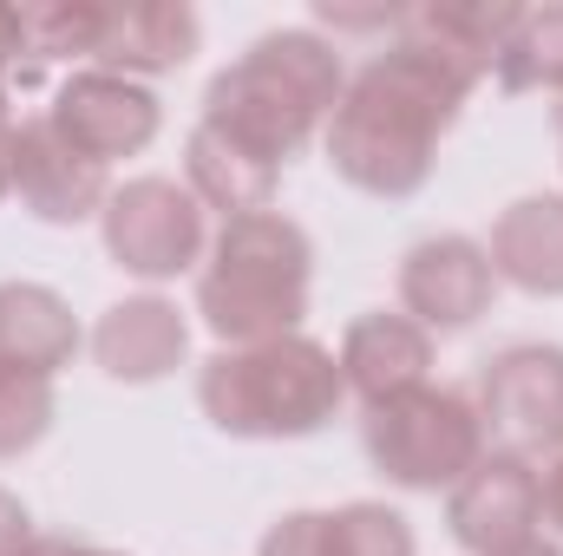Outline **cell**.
<instances>
[{
  "label": "cell",
  "mask_w": 563,
  "mask_h": 556,
  "mask_svg": "<svg viewBox=\"0 0 563 556\" xmlns=\"http://www.w3.org/2000/svg\"><path fill=\"white\" fill-rule=\"evenodd\" d=\"M472 86H478L472 66H459L452 53L400 33L354 79L347 105L334 112V132H328L334 170L361 190H380V197L420 190L426 170H432V144L459 119V99Z\"/></svg>",
  "instance_id": "1"
},
{
  "label": "cell",
  "mask_w": 563,
  "mask_h": 556,
  "mask_svg": "<svg viewBox=\"0 0 563 556\" xmlns=\"http://www.w3.org/2000/svg\"><path fill=\"white\" fill-rule=\"evenodd\" d=\"M341 92V59L314 33H263L217 86L203 125L230 138L243 157L276 170L295 144L314 132V119Z\"/></svg>",
  "instance_id": "2"
},
{
  "label": "cell",
  "mask_w": 563,
  "mask_h": 556,
  "mask_svg": "<svg viewBox=\"0 0 563 556\" xmlns=\"http://www.w3.org/2000/svg\"><path fill=\"white\" fill-rule=\"evenodd\" d=\"M301 294H308V243H301V230L276 210L236 216L223 230V243H217L210 276H203L210 327L236 334V341H269L288 321H301Z\"/></svg>",
  "instance_id": "3"
},
{
  "label": "cell",
  "mask_w": 563,
  "mask_h": 556,
  "mask_svg": "<svg viewBox=\"0 0 563 556\" xmlns=\"http://www.w3.org/2000/svg\"><path fill=\"white\" fill-rule=\"evenodd\" d=\"M334 400L341 374L308 341H256L203 374V407L223 432H308L334 413Z\"/></svg>",
  "instance_id": "4"
},
{
  "label": "cell",
  "mask_w": 563,
  "mask_h": 556,
  "mask_svg": "<svg viewBox=\"0 0 563 556\" xmlns=\"http://www.w3.org/2000/svg\"><path fill=\"white\" fill-rule=\"evenodd\" d=\"M478 413L445 387H400L374 400L367 413V452L400 485H452L478 471Z\"/></svg>",
  "instance_id": "5"
},
{
  "label": "cell",
  "mask_w": 563,
  "mask_h": 556,
  "mask_svg": "<svg viewBox=\"0 0 563 556\" xmlns=\"http://www.w3.org/2000/svg\"><path fill=\"white\" fill-rule=\"evenodd\" d=\"M106 243H112V256H119L125 269H139V276H177V269L197 256V243H203V216H197L190 190H177V184H164V177H144V184H132V190L112 197V210H106Z\"/></svg>",
  "instance_id": "6"
},
{
  "label": "cell",
  "mask_w": 563,
  "mask_h": 556,
  "mask_svg": "<svg viewBox=\"0 0 563 556\" xmlns=\"http://www.w3.org/2000/svg\"><path fill=\"white\" fill-rule=\"evenodd\" d=\"M53 132L73 144L79 157L106 164V157H125V151L151 144L157 99L144 86H132L125 73H79L59 92V105H53Z\"/></svg>",
  "instance_id": "7"
},
{
  "label": "cell",
  "mask_w": 563,
  "mask_h": 556,
  "mask_svg": "<svg viewBox=\"0 0 563 556\" xmlns=\"http://www.w3.org/2000/svg\"><path fill=\"white\" fill-rule=\"evenodd\" d=\"M485 419L518 445L563 438V354L558 347H511L485 374Z\"/></svg>",
  "instance_id": "8"
},
{
  "label": "cell",
  "mask_w": 563,
  "mask_h": 556,
  "mask_svg": "<svg viewBox=\"0 0 563 556\" xmlns=\"http://www.w3.org/2000/svg\"><path fill=\"white\" fill-rule=\"evenodd\" d=\"M13 190L53 223H79L106 197V164L79 157L53 132V119H33V125H20V144H13Z\"/></svg>",
  "instance_id": "9"
},
{
  "label": "cell",
  "mask_w": 563,
  "mask_h": 556,
  "mask_svg": "<svg viewBox=\"0 0 563 556\" xmlns=\"http://www.w3.org/2000/svg\"><path fill=\"white\" fill-rule=\"evenodd\" d=\"M400 294H407V308H420V321H432V327H465L492 301V263L465 236H439V243H420L407 256Z\"/></svg>",
  "instance_id": "10"
},
{
  "label": "cell",
  "mask_w": 563,
  "mask_h": 556,
  "mask_svg": "<svg viewBox=\"0 0 563 556\" xmlns=\"http://www.w3.org/2000/svg\"><path fill=\"white\" fill-rule=\"evenodd\" d=\"M531 518H538V478L518 465V458H492L478 465L459 498H452V524L472 551H511L531 537Z\"/></svg>",
  "instance_id": "11"
},
{
  "label": "cell",
  "mask_w": 563,
  "mask_h": 556,
  "mask_svg": "<svg viewBox=\"0 0 563 556\" xmlns=\"http://www.w3.org/2000/svg\"><path fill=\"white\" fill-rule=\"evenodd\" d=\"M197 53V13L190 7H170V0H132V7H106V33H99V53L106 73H164V66H184Z\"/></svg>",
  "instance_id": "12"
},
{
  "label": "cell",
  "mask_w": 563,
  "mask_h": 556,
  "mask_svg": "<svg viewBox=\"0 0 563 556\" xmlns=\"http://www.w3.org/2000/svg\"><path fill=\"white\" fill-rule=\"evenodd\" d=\"M73 314L46 288H0V380H53L73 354Z\"/></svg>",
  "instance_id": "13"
},
{
  "label": "cell",
  "mask_w": 563,
  "mask_h": 556,
  "mask_svg": "<svg viewBox=\"0 0 563 556\" xmlns=\"http://www.w3.org/2000/svg\"><path fill=\"white\" fill-rule=\"evenodd\" d=\"M263 556H413V537L394 511L354 504L341 518H288Z\"/></svg>",
  "instance_id": "14"
},
{
  "label": "cell",
  "mask_w": 563,
  "mask_h": 556,
  "mask_svg": "<svg viewBox=\"0 0 563 556\" xmlns=\"http://www.w3.org/2000/svg\"><path fill=\"white\" fill-rule=\"evenodd\" d=\"M492 263L518 288L538 294H563V197H531L518 203L498 236H492Z\"/></svg>",
  "instance_id": "15"
},
{
  "label": "cell",
  "mask_w": 563,
  "mask_h": 556,
  "mask_svg": "<svg viewBox=\"0 0 563 556\" xmlns=\"http://www.w3.org/2000/svg\"><path fill=\"white\" fill-rule=\"evenodd\" d=\"M177 354H184V321H177L164 301H125V308H112L106 327H99V360H106L119 380H151V374H164Z\"/></svg>",
  "instance_id": "16"
},
{
  "label": "cell",
  "mask_w": 563,
  "mask_h": 556,
  "mask_svg": "<svg viewBox=\"0 0 563 556\" xmlns=\"http://www.w3.org/2000/svg\"><path fill=\"white\" fill-rule=\"evenodd\" d=\"M341 367L354 374V387H361L367 400H387V393H400V387H420L426 334L407 327L400 314H374V321H361V327L347 334V360H341Z\"/></svg>",
  "instance_id": "17"
},
{
  "label": "cell",
  "mask_w": 563,
  "mask_h": 556,
  "mask_svg": "<svg viewBox=\"0 0 563 556\" xmlns=\"http://www.w3.org/2000/svg\"><path fill=\"white\" fill-rule=\"evenodd\" d=\"M505 92H563V7L525 13L505 59H498Z\"/></svg>",
  "instance_id": "18"
},
{
  "label": "cell",
  "mask_w": 563,
  "mask_h": 556,
  "mask_svg": "<svg viewBox=\"0 0 563 556\" xmlns=\"http://www.w3.org/2000/svg\"><path fill=\"white\" fill-rule=\"evenodd\" d=\"M53 419V393L46 380H0V452H20L46 432Z\"/></svg>",
  "instance_id": "19"
},
{
  "label": "cell",
  "mask_w": 563,
  "mask_h": 556,
  "mask_svg": "<svg viewBox=\"0 0 563 556\" xmlns=\"http://www.w3.org/2000/svg\"><path fill=\"white\" fill-rule=\"evenodd\" d=\"M0 556H26V511L0 491Z\"/></svg>",
  "instance_id": "20"
},
{
  "label": "cell",
  "mask_w": 563,
  "mask_h": 556,
  "mask_svg": "<svg viewBox=\"0 0 563 556\" xmlns=\"http://www.w3.org/2000/svg\"><path fill=\"white\" fill-rule=\"evenodd\" d=\"M538 511H544V518H551V524L563 531V458L551 465V478L538 485Z\"/></svg>",
  "instance_id": "21"
},
{
  "label": "cell",
  "mask_w": 563,
  "mask_h": 556,
  "mask_svg": "<svg viewBox=\"0 0 563 556\" xmlns=\"http://www.w3.org/2000/svg\"><path fill=\"white\" fill-rule=\"evenodd\" d=\"M13 144H20V132L7 125V112H0V190L13 184Z\"/></svg>",
  "instance_id": "22"
},
{
  "label": "cell",
  "mask_w": 563,
  "mask_h": 556,
  "mask_svg": "<svg viewBox=\"0 0 563 556\" xmlns=\"http://www.w3.org/2000/svg\"><path fill=\"white\" fill-rule=\"evenodd\" d=\"M33 556H112V551H86V544H33Z\"/></svg>",
  "instance_id": "23"
},
{
  "label": "cell",
  "mask_w": 563,
  "mask_h": 556,
  "mask_svg": "<svg viewBox=\"0 0 563 556\" xmlns=\"http://www.w3.org/2000/svg\"><path fill=\"white\" fill-rule=\"evenodd\" d=\"M492 556H551V544H538V537H525V544H511V551H492Z\"/></svg>",
  "instance_id": "24"
}]
</instances>
